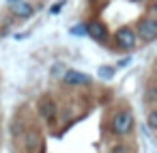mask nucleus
Here are the masks:
<instances>
[{"label": "nucleus", "instance_id": "nucleus-3", "mask_svg": "<svg viewBox=\"0 0 157 153\" xmlns=\"http://www.w3.org/2000/svg\"><path fill=\"white\" fill-rule=\"evenodd\" d=\"M37 112H39V116H41L45 123H54L56 116H58V104H56L52 97H43V99L39 101V106H37Z\"/></svg>", "mask_w": 157, "mask_h": 153}, {"label": "nucleus", "instance_id": "nucleus-4", "mask_svg": "<svg viewBox=\"0 0 157 153\" xmlns=\"http://www.w3.org/2000/svg\"><path fill=\"white\" fill-rule=\"evenodd\" d=\"M114 37H116V45H118V48H123V50H133V48H136L138 37H136V30H133V28L123 26V28L116 30Z\"/></svg>", "mask_w": 157, "mask_h": 153}, {"label": "nucleus", "instance_id": "nucleus-13", "mask_svg": "<svg viewBox=\"0 0 157 153\" xmlns=\"http://www.w3.org/2000/svg\"><path fill=\"white\" fill-rule=\"evenodd\" d=\"M60 9H63V2H60V5H56V7H52V9H50V13H58Z\"/></svg>", "mask_w": 157, "mask_h": 153}, {"label": "nucleus", "instance_id": "nucleus-15", "mask_svg": "<svg viewBox=\"0 0 157 153\" xmlns=\"http://www.w3.org/2000/svg\"><path fill=\"white\" fill-rule=\"evenodd\" d=\"M13 2H20V0H9V5H13Z\"/></svg>", "mask_w": 157, "mask_h": 153}, {"label": "nucleus", "instance_id": "nucleus-7", "mask_svg": "<svg viewBox=\"0 0 157 153\" xmlns=\"http://www.w3.org/2000/svg\"><path fill=\"white\" fill-rule=\"evenodd\" d=\"M86 35L93 37L95 41H105L108 39V28L101 22H88L86 24Z\"/></svg>", "mask_w": 157, "mask_h": 153}, {"label": "nucleus", "instance_id": "nucleus-6", "mask_svg": "<svg viewBox=\"0 0 157 153\" xmlns=\"http://www.w3.org/2000/svg\"><path fill=\"white\" fill-rule=\"evenodd\" d=\"M24 147H26L28 153H39V149H41V131L30 127L24 134Z\"/></svg>", "mask_w": 157, "mask_h": 153}, {"label": "nucleus", "instance_id": "nucleus-9", "mask_svg": "<svg viewBox=\"0 0 157 153\" xmlns=\"http://www.w3.org/2000/svg\"><path fill=\"white\" fill-rule=\"evenodd\" d=\"M97 76L101 78V80H112L114 78V67H99V71H97Z\"/></svg>", "mask_w": 157, "mask_h": 153}, {"label": "nucleus", "instance_id": "nucleus-1", "mask_svg": "<svg viewBox=\"0 0 157 153\" xmlns=\"http://www.w3.org/2000/svg\"><path fill=\"white\" fill-rule=\"evenodd\" d=\"M133 114L129 112V110H118L114 116H112V123H110V129H112V134L114 136H129L131 134V129H133Z\"/></svg>", "mask_w": 157, "mask_h": 153}, {"label": "nucleus", "instance_id": "nucleus-14", "mask_svg": "<svg viewBox=\"0 0 157 153\" xmlns=\"http://www.w3.org/2000/svg\"><path fill=\"white\" fill-rule=\"evenodd\" d=\"M125 151H129V149H127V147H116V149H114V153H125Z\"/></svg>", "mask_w": 157, "mask_h": 153}, {"label": "nucleus", "instance_id": "nucleus-11", "mask_svg": "<svg viewBox=\"0 0 157 153\" xmlns=\"http://www.w3.org/2000/svg\"><path fill=\"white\" fill-rule=\"evenodd\" d=\"M155 99H157V91H155V86L151 84V86L146 88V104H153Z\"/></svg>", "mask_w": 157, "mask_h": 153}, {"label": "nucleus", "instance_id": "nucleus-2", "mask_svg": "<svg viewBox=\"0 0 157 153\" xmlns=\"http://www.w3.org/2000/svg\"><path fill=\"white\" fill-rule=\"evenodd\" d=\"M136 37H140L144 43H153V41L157 39V20H153V18H144V20H140Z\"/></svg>", "mask_w": 157, "mask_h": 153}, {"label": "nucleus", "instance_id": "nucleus-16", "mask_svg": "<svg viewBox=\"0 0 157 153\" xmlns=\"http://www.w3.org/2000/svg\"><path fill=\"white\" fill-rule=\"evenodd\" d=\"M133 2H140V0H133Z\"/></svg>", "mask_w": 157, "mask_h": 153}, {"label": "nucleus", "instance_id": "nucleus-10", "mask_svg": "<svg viewBox=\"0 0 157 153\" xmlns=\"http://www.w3.org/2000/svg\"><path fill=\"white\" fill-rule=\"evenodd\" d=\"M146 125L151 131H157V110H151L148 116H146Z\"/></svg>", "mask_w": 157, "mask_h": 153}, {"label": "nucleus", "instance_id": "nucleus-12", "mask_svg": "<svg viewBox=\"0 0 157 153\" xmlns=\"http://www.w3.org/2000/svg\"><path fill=\"white\" fill-rule=\"evenodd\" d=\"M71 35H86V26H82V24L80 26H73L71 28Z\"/></svg>", "mask_w": 157, "mask_h": 153}, {"label": "nucleus", "instance_id": "nucleus-8", "mask_svg": "<svg viewBox=\"0 0 157 153\" xmlns=\"http://www.w3.org/2000/svg\"><path fill=\"white\" fill-rule=\"evenodd\" d=\"M11 11H13L17 18L26 20V18H30V15L35 13V7H33L30 2H24V0H20V2H13V5H11Z\"/></svg>", "mask_w": 157, "mask_h": 153}, {"label": "nucleus", "instance_id": "nucleus-5", "mask_svg": "<svg viewBox=\"0 0 157 153\" xmlns=\"http://www.w3.org/2000/svg\"><path fill=\"white\" fill-rule=\"evenodd\" d=\"M60 80H63L67 86H88V84L93 82L90 76H86V73H82V71H75V69H67Z\"/></svg>", "mask_w": 157, "mask_h": 153}]
</instances>
